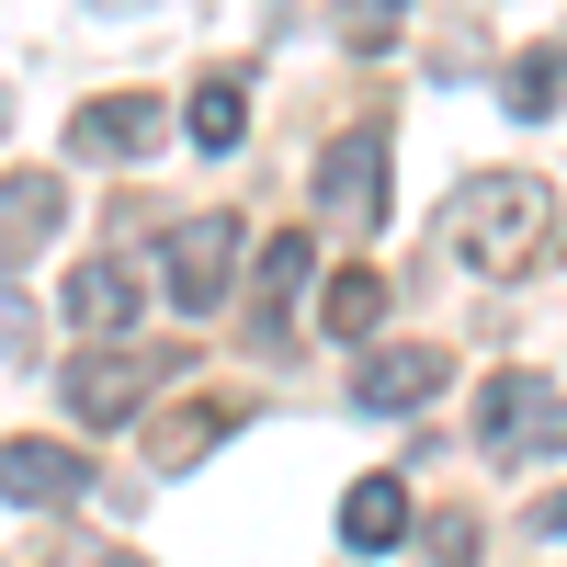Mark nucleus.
Wrapping results in <instances>:
<instances>
[{
    "label": "nucleus",
    "mask_w": 567,
    "mask_h": 567,
    "mask_svg": "<svg viewBox=\"0 0 567 567\" xmlns=\"http://www.w3.org/2000/svg\"><path fill=\"white\" fill-rule=\"evenodd\" d=\"M69 318H80V329H91V341H114V329H125V318H136V272H125V261H114V250H91V261H80V272H69Z\"/></svg>",
    "instance_id": "14"
},
{
    "label": "nucleus",
    "mask_w": 567,
    "mask_h": 567,
    "mask_svg": "<svg viewBox=\"0 0 567 567\" xmlns=\"http://www.w3.org/2000/svg\"><path fill=\"white\" fill-rule=\"evenodd\" d=\"M69 216V182L58 171H0V272H23Z\"/></svg>",
    "instance_id": "9"
},
{
    "label": "nucleus",
    "mask_w": 567,
    "mask_h": 567,
    "mask_svg": "<svg viewBox=\"0 0 567 567\" xmlns=\"http://www.w3.org/2000/svg\"><path fill=\"white\" fill-rule=\"evenodd\" d=\"M318 216L341 239H374L386 227V136H329L318 148Z\"/></svg>",
    "instance_id": "3"
},
{
    "label": "nucleus",
    "mask_w": 567,
    "mask_h": 567,
    "mask_svg": "<svg viewBox=\"0 0 567 567\" xmlns=\"http://www.w3.org/2000/svg\"><path fill=\"white\" fill-rule=\"evenodd\" d=\"M159 386H171V352H159V341H136V352H80V363H69V409H80V420H136Z\"/></svg>",
    "instance_id": "5"
},
{
    "label": "nucleus",
    "mask_w": 567,
    "mask_h": 567,
    "mask_svg": "<svg viewBox=\"0 0 567 567\" xmlns=\"http://www.w3.org/2000/svg\"><path fill=\"white\" fill-rule=\"evenodd\" d=\"M318 329H329V341H374V329H386V272L341 261V272L318 284Z\"/></svg>",
    "instance_id": "13"
},
{
    "label": "nucleus",
    "mask_w": 567,
    "mask_h": 567,
    "mask_svg": "<svg viewBox=\"0 0 567 567\" xmlns=\"http://www.w3.org/2000/svg\"><path fill=\"white\" fill-rule=\"evenodd\" d=\"M409 534H420V511H409L398 477H352V488H341V545H352V556H386V545H409Z\"/></svg>",
    "instance_id": "10"
},
{
    "label": "nucleus",
    "mask_w": 567,
    "mask_h": 567,
    "mask_svg": "<svg viewBox=\"0 0 567 567\" xmlns=\"http://www.w3.org/2000/svg\"><path fill=\"white\" fill-rule=\"evenodd\" d=\"M420 545H432V567H477V523H420Z\"/></svg>",
    "instance_id": "17"
},
{
    "label": "nucleus",
    "mask_w": 567,
    "mask_h": 567,
    "mask_svg": "<svg viewBox=\"0 0 567 567\" xmlns=\"http://www.w3.org/2000/svg\"><path fill=\"white\" fill-rule=\"evenodd\" d=\"M227 272H239V216H194V227H171V239H159V284H171L182 318H205V307L227 296Z\"/></svg>",
    "instance_id": "4"
},
{
    "label": "nucleus",
    "mask_w": 567,
    "mask_h": 567,
    "mask_svg": "<svg viewBox=\"0 0 567 567\" xmlns=\"http://www.w3.org/2000/svg\"><path fill=\"white\" fill-rule=\"evenodd\" d=\"M443 239L477 284H523L556 261V182L534 171H465L443 194Z\"/></svg>",
    "instance_id": "1"
},
{
    "label": "nucleus",
    "mask_w": 567,
    "mask_h": 567,
    "mask_svg": "<svg viewBox=\"0 0 567 567\" xmlns=\"http://www.w3.org/2000/svg\"><path fill=\"white\" fill-rule=\"evenodd\" d=\"M0 499L12 511H69V499H91V454H69V443H0Z\"/></svg>",
    "instance_id": "8"
},
{
    "label": "nucleus",
    "mask_w": 567,
    "mask_h": 567,
    "mask_svg": "<svg viewBox=\"0 0 567 567\" xmlns=\"http://www.w3.org/2000/svg\"><path fill=\"white\" fill-rule=\"evenodd\" d=\"M159 136H171V103H159V91H103V103L69 114V148H80V159H148Z\"/></svg>",
    "instance_id": "6"
},
{
    "label": "nucleus",
    "mask_w": 567,
    "mask_h": 567,
    "mask_svg": "<svg viewBox=\"0 0 567 567\" xmlns=\"http://www.w3.org/2000/svg\"><path fill=\"white\" fill-rule=\"evenodd\" d=\"M477 454L488 465H534V454H567V398H556V374H488L477 386Z\"/></svg>",
    "instance_id": "2"
},
{
    "label": "nucleus",
    "mask_w": 567,
    "mask_h": 567,
    "mask_svg": "<svg viewBox=\"0 0 567 567\" xmlns=\"http://www.w3.org/2000/svg\"><path fill=\"white\" fill-rule=\"evenodd\" d=\"M239 125H250V80H239V69L194 80V103H182V136H194L205 159H227V148H239Z\"/></svg>",
    "instance_id": "15"
},
{
    "label": "nucleus",
    "mask_w": 567,
    "mask_h": 567,
    "mask_svg": "<svg viewBox=\"0 0 567 567\" xmlns=\"http://www.w3.org/2000/svg\"><path fill=\"white\" fill-rule=\"evenodd\" d=\"M307 272H318V250H307V239H261V261H250V329H261V341L296 318Z\"/></svg>",
    "instance_id": "12"
},
{
    "label": "nucleus",
    "mask_w": 567,
    "mask_h": 567,
    "mask_svg": "<svg viewBox=\"0 0 567 567\" xmlns=\"http://www.w3.org/2000/svg\"><path fill=\"white\" fill-rule=\"evenodd\" d=\"M239 420H250L239 398H194V409H171L159 432H148V465H159V477H182V465H205L227 432H239Z\"/></svg>",
    "instance_id": "11"
},
{
    "label": "nucleus",
    "mask_w": 567,
    "mask_h": 567,
    "mask_svg": "<svg viewBox=\"0 0 567 567\" xmlns=\"http://www.w3.org/2000/svg\"><path fill=\"white\" fill-rule=\"evenodd\" d=\"M341 34L363 45V34H398V0H352V12H341Z\"/></svg>",
    "instance_id": "18"
},
{
    "label": "nucleus",
    "mask_w": 567,
    "mask_h": 567,
    "mask_svg": "<svg viewBox=\"0 0 567 567\" xmlns=\"http://www.w3.org/2000/svg\"><path fill=\"white\" fill-rule=\"evenodd\" d=\"M443 352L432 341H386V352H363V374H352V398H363V420H398V409H420V398H443Z\"/></svg>",
    "instance_id": "7"
},
{
    "label": "nucleus",
    "mask_w": 567,
    "mask_h": 567,
    "mask_svg": "<svg viewBox=\"0 0 567 567\" xmlns=\"http://www.w3.org/2000/svg\"><path fill=\"white\" fill-rule=\"evenodd\" d=\"M499 103L523 114V125H534V114H556V103H567V58H556V45H534V58H511V69H499Z\"/></svg>",
    "instance_id": "16"
},
{
    "label": "nucleus",
    "mask_w": 567,
    "mask_h": 567,
    "mask_svg": "<svg viewBox=\"0 0 567 567\" xmlns=\"http://www.w3.org/2000/svg\"><path fill=\"white\" fill-rule=\"evenodd\" d=\"M114 567H136V556H114Z\"/></svg>",
    "instance_id": "20"
},
{
    "label": "nucleus",
    "mask_w": 567,
    "mask_h": 567,
    "mask_svg": "<svg viewBox=\"0 0 567 567\" xmlns=\"http://www.w3.org/2000/svg\"><path fill=\"white\" fill-rule=\"evenodd\" d=\"M534 523H545V534H567V488H556V499H545V511H534Z\"/></svg>",
    "instance_id": "19"
}]
</instances>
